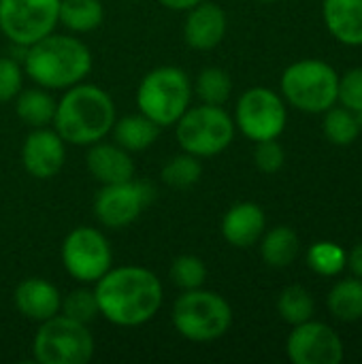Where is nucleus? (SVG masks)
<instances>
[{
    "mask_svg": "<svg viewBox=\"0 0 362 364\" xmlns=\"http://www.w3.org/2000/svg\"><path fill=\"white\" fill-rule=\"evenodd\" d=\"M58 100L45 87H30L15 96V113L32 128H43L53 122Z\"/></svg>",
    "mask_w": 362,
    "mask_h": 364,
    "instance_id": "obj_22",
    "label": "nucleus"
},
{
    "mask_svg": "<svg viewBox=\"0 0 362 364\" xmlns=\"http://www.w3.org/2000/svg\"><path fill=\"white\" fill-rule=\"evenodd\" d=\"M92 70V51L66 34H47L26 47L23 73L45 90H68Z\"/></svg>",
    "mask_w": 362,
    "mask_h": 364,
    "instance_id": "obj_3",
    "label": "nucleus"
},
{
    "mask_svg": "<svg viewBox=\"0 0 362 364\" xmlns=\"http://www.w3.org/2000/svg\"><path fill=\"white\" fill-rule=\"evenodd\" d=\"M203 0H160L162 6L171 9V11H190L196 4H201Z\"/></svg>",
    "mask_w": 362,
    "mask_h": 364,
    "instance_id": "obj_36",
    "label": "nucleus"
},
{
    "mask_svg": "<svg viewBox=\"0 0 362 364\" xmlns=\"http://www.w3.org/2000/svg\"><path fill=\"white\" fill-rule=\"evenodd\" d=\"M100 316L115 326L132 328L149 322L164 299L160 279L143 267L109 269L94 286Z\"/></svg>",
    "mask_w": 362,
    "mask_h": 364,
    "instance_id": "obj_1",
    "label": "nucleus"
},
{
    "mask_svg": "<svg viewBox=\"0 0 362 364\" xmlns=\"http://www.w3.org/2000/svg\"><path fill=\"white\" fill-rule=\"evenodd\" d=\"M324 136L333 143V145H339V147H346V145H352L358 134H361V128H358V122H356V113L346 109V107H331L324 111Z\"/></svg>",
    "mask_w": 362,
    "mask_h": 364,
    "instance_id": "obj_26",
    "label": "nucleus"
},
{
    "mask_svg": "<svg viewBox=\"0 0 362 364\" xmlns=\"http://www.w3.org/2000/svg\"><path fill=\"white\" fill-rule=\"evenodd\" d=\"M60 0H0V30L15 45L30 47L58 26Z\"/></svg>",
    "mask_w": 362,
    "mask_h": 364,
    "instance_id": "obj_11",
    "label": "nucleus"
},
{
    "mask_svg": "<svg viewBox=\"0 0 362 364\" xmlns=\"http://www.w3.org/2000/svg\"><path fill=\"white\" fill-rule=\"evenodd\" d=\"M356 122H358V128H361L362 132V109L361 111H356Z\"/></svg>",
    "mask_w": 362,
    "mask_h": 364,
    "instance_id": "obj_37",
    "label": "nucleus"
},
{
    "mask_svg": "<svg viewBox=\"0 0 362 364\" xmlns=\"http://www.w3.org/2000/svg\"><path fill=\"white\" fill-rule=\"evenodd\" d=\"M183 38L188 47L196 51H209L224 41L226 34V13L215 2L203 0L194 9L186 11Z\"/></svg>",
    "mask_w": 362,
    "mask_h": 364,
    "instance_id": "obj_15",
    "label": "nucleus"
},
{
    "mask_svg": "<svg viewBox=\"0 0 362 364\" xmlns=\"http://www.w3.org/2000/svg\"><path fill=\"white\" fill-rule=\"evenodd\" d=\"M277 311L284 322L297 326V324H303L314 318L316 303H314V296L309 294V290H305L303 286H290L280 294Z\"/></svg>",
    "mask_w": 362,
    "mask_h": 364,
    "instance_id": "obj_27",
    "label": "nucleus"
},
{
    "mask_svg": "<svg viewBox=\"0 0 362 364\" xmlns=\"http://www.w3.org/2000/svg\"><path fill=\"white\" fill-rule=\"evenodd\" d=\"M267 228V215L256 203H237L233 205L222 220L224 239L239 250H247L260 241Z\"/></svg>",
    "mask_w": 362,
    "mask_h": 364,
    "instance_id": "obj_18",
    "label": "nucleus"
},
{
    "mask_svg": "<svg viewBox=\"0 0 362 364\" xmlns=\"http://www.w3.org/2000/svg\"><path fill=\"white\" fill-rule=\"evenodd\" d=\"M254 162L262 173H277L284 162H286V154L284 147L277 143V139H269V141H258L256 149H254Z\"/></svg>",
    "mask_w": 362,
    "mask_h": 364,
    "instance_id": "obj_33",
    "label": "nucleus"
},
{
    "mask_svg": "<svg viewBox=\"0 0 362 364\" xmlns=\"http://www.w3.org/2000/svg\"><path fill=\"white\" fill-rule=\"evenodd\" d=\"M346 267H350V271L354 273V277L362 279V243H358V245L348 254Z\"/></svg>",
    "mask_w": 362,
    "mask_h": 364,
    "instance_id": "obj_35",
    "label": "nucleus"
},
{
    "mask_svg": "<svg viewBox=\"0 0 362 364\" xmlns=\"http://www.w3.org/2000/svg\"><path fill=\"white\" fill-rule=\"evenodd\" d=\"M326 307L333 318L341 322H356L362 318V279L350 277L333 286L326 296Z\"/></svg>",
    "mask_w": 362,
    "mask_h": 364,
    "instance_id": "obj_24",
    "label": "nucleus"
},
{
    "mask_svg": "<svg viewBox=\"0 0 362 364\" xmlns=\"http://www.w3.org/2000/svg\"><path fill=\"white\" fill-rule=\"evenodd\" d=\"M169 275H171V279H173V284L177 288L196 290V288H203V284L207 279V267L198 256L183 254V256H177L173 260Z\"/></svg>",
    "mask_w": 362,
    "mask_h": 364,
    "instance_id": "obj_30",
    "label": "nucleus"
},
{
    "mask_svg": "<svg viewBox=\"0 0 362 364\" xmlns=\"http://www.w3.org/2000/svg\"><path fill=\"white\" fill-rule=\"evenodd\" d=\"M233 324V309L224 296L211 290H183L173 305L175 331L194 343H207L224 337Z\"/></svg>",
    "mask_w": 362,
    "mask_h": 364,
    "instance_id": "obj_4",
    "label": "nucleus"
},
{
    "mask_svg": "<svg viewBox=\"0 0 362 364\" xmlns=\"http://www.w3.org/2000/svg\"><path fill=\"white\" fill-rule=\"evenodd\" d=\"M288 122L282 96L269 87H250L241 94L235 109V126L254 143L277 139Z\"/></svg>",
    "mask_w": 362,
    "mask_h": 364,
    "instance_id": "obj_9",
    "label": "nucleus"
},
{
    "mask_svg": "<svg viewBox=\"0 0 362 364\" xmlns=\"http://www.w3.org/2000/svg\"><path fill=\"white\" fill-rule=\"evenodd\" d=\"M286 354L294 364H339L344 343L329 324L307 320L288 335Z\"/></svg>",
    "mask_w": 362,
    "mask_h": 364,
    "instance_id": "obj_13",
    "label": "nucleus"
},
{
    "mask_svg": "<svg viewBox=\"0 0 362 364\" xmlns=\"http://www.w3.org/2000/svg\"><path fill=\"white\" fill-rule=\"evenodd\" d=\"M162 181L171 188H177V190H186V188H192L201 181L203 177V164H201V158L183 151L179 156H173L166 160V164L162 166V173H160Z\"/></svg>",
    "mask_w": 362,
    "mask_h": 364,
    "instance_id": "obj_25",
    "label": "nucleus"
},
{
    "mask_svg": "<svg viewBox=\"0 0 362 364\" xmlns=\"http://www.w3.org/2000/svg\"><path fill=\"white\" fill-rule=\"evenodd\" d=\"M87 156H85V166L90 175L102 183H122L134 179V162L130 158V151L119 147L117 143H92L87 145Z\"/></svg>",
    "mask_w": 362,
    "mask_h": 364,
    "instance_id": "obj_16",
    "label": "nucleus"
},
{
    "mask_svg": "<svg viewBox=\"0 0 362 364\" xmlns=\"http://www.w3.org/2000/svg\"><path fill=\"white\" fill-rule=\"evenodd\" d=\"M339 75L335 68L320 60H301L290 64L282 75L284 98L305 111L324 113L337 102Z\"/></svg>",
    "mask_w": 362,
    "mask_h": 364,
    "instance_id": "obj_7",
    "label": "nucleus"
},
{
    "mask_svg": "<svg viewBox=\"0 0 362 364\" xmlns=\"http://www.w3.org/2000/svg\"><path fill=\"white\" fill-rule=\"evenodd\" d=\"M111 132H113L115 143L119 147H124L126 151H143V149L151 147V143L158 139L160 126L154 119H149L147 115L134 113V115L115 119Z\"/></svg>",
    "mask_w": 362,
    "mask_h": 364,
    "instance_id": "obj_20",
    "label": "nucleus"
},
{
    "mask_svg": "<svg viewBox=\"0 0 362 364\" xmlns=\"http://www.w3.org/2000/svg\"><path fill=\"white\" fill-rule=\"evenodd\" d=\"M115 102L94 83H75L55 105V132L70 145L87 147L102 141L115 124Z\"/></svg>",
    "mask_w": 362,
    "mask_h": 364,
    "instance_id": "obj_2",
    "label": "nucleus"
},
{
    "mask_svg": "<svg viewBox=\"0 0 362 364\" xmlns=\"http://www.w3.org/2000/svg\"><path fill=\"white\" fill-rule=\"evenodd\" d=\"M60 314L70 320H77L81 324H90L92 320H96L100 316V309H98L94 290L79 288V290H73L70 294L62 296Z\"/></svg>",
    "mask_w": 362,
    "mask_h": 364,
    "instance_id": "obj_31",
    "label": "nucleus"
},
{
    "mask_svg": "<svg viewBox=\"0 0 362 364\" xmlns=\"http://www.w3.org/2000/svg\"><path fill=\"white\" fill-rule=\"evenodd\" d=\"M194 92L201 98V102H205V105H220L222 107L230 98L233 79H230V75L224 68L209 66V68L201 70V75L196 77Z\"/></svg>",
    "mask_w": 362,
    "mask_h": 364,
    "instance_id": "obj_28",
    "label": "nucleus"
},
{
    "mask_svg": "<svg viewBox=\"0 0 362 364\" xmlns=\"http://www.w3.org/2000/svg\"><path fill=\"white\" fill-rule=\"evenodd\" d=\"M105 19V6L100 0H60L58 23L70 32H92Z\"/></svg>",
    "mask_w": 362,
    "mask_h": 364,
    "instance_id": "obj_23",
    "label": "nucleus"
},
{
    "mask_svg": "<svg viewBox=\"0 0 362 364\" xmlns=\"http://www.w3.org/2000/svg\"><path fill=\"white\" fill-rule=\"evenodd\" d=\"M192 83L186 70L177 66H158L149 70L137 90V105L143 115L160 128L173 126L190 107Z\"/></svg>",
    "mask_w": 362,
    "mask_h": 364,
    "instance_id": "obj_5",
    "label": "nucleus"
},
{
    "mask_svg": "<svg viewBox=\"0 0 362 364\" xmlns=\"http://www.w3.org/2000/svg\"><path fill=\"white\" fill-rule=\"evenodd\" d=\"M13 303L23 318L41 324L60 314L62 294L51 282L41 277H28L15 288Z\"/></svg>",
    "mask_w": 362,
    "mask_h": 364,
    "instance_id": "obj_17",
    "label": "nucleus"
},
{
    "mask_svg": "<svg viewBox=\"0 0 362 364\" xmlns=\"http://www.w3.org/2000/svg\"><path fill=\"white\" fill-rule=\"evenodd\" d=\"M32 352L41 364H87L94 356V337L87 324L58 314L41 322Z\"/></svg>",
    "mask_w": 362,
    "mask_h": 364,
    "instance_id": "obj_8",
    "label": "nucleus"
},
{
    "mask_svg": "<svg viewBox=\"0 0 362 364\" xmlns=\"http://www.w3.org/2000/svg\"><path fill=\"white\" fill-rule=\"evenodd\" d=\"M23 70L13 58H0V102L13 100L21 92Z\"/></svg>",
    "mask_w": 362,
    "mask_h": 364,
    "instance_id": "obj_34",
    "label": "nucleus"
},
{
    "mask_svg": "<svg viewBox=\"0 0 362 364\" xmlns=\"http://www.w3.org/2000/svg\"><path fill=\"white\" fill-rule=\"evenodd\" d=\"M260 2H275V0H260Z\"/></svg>",
    "mask_w": 362,
    "mask_h": 364,
    "instance_id": "obj_38",
    "label": "nucleus"
},
{
    "mask_svg": "<svg viewBox=\"0 0 362 364\" xmlns=\"http://www.w3.org/2000/svg\"><path fill=\"white\" fill-rule=\"evenodd\" d=\"M322 15L329 32L344 45H362V0H324Z\"/></svg>",
    "mask_w": 362,
    "mask_h": 364,
    "instance_id": "obj_19",
    "label": "nucleus"
},
{
    "mask_svg": "<svg viewBox=\"0 0 362 364\" xmlns=\"http://www.w3.org/2000/svg\"><path fill=\"white\" fill-rule=\"evenodd\" d=\"M235 119L220 105L188 107L175 122V134L183 151L196 158L222 154L235 139Z\"/></svg>",
    "mask_w": 362,
    "mask_h": 364,
    "instance_id": "obj_6",
    "label": "nucleus"
},
{
    "mask_svg": "<svg viewBox=\"0 0 362 364\" xmlns=\"http://www.w3.org/2000/svg\"><path fill=\"white\" fill-rule=\"evenodd\" d=\"M62 264L73 279L96 284L113 267V252L100 230L77 226L62 243Z\"/></svg>",
    "mask_w": 362,
    "mask_h": 364,
    "instance_id": "obj_10",
    "label": "nucleus"
},
{
    "mask_svg": "<svg viewBox=\"0 0 362 364\" xmlns=\"http://www.w3.org/2000/svg\"><path fill=\"white\" fill-rule=\"evenodd\" d=\"M301 241L290 226H275L260 237V256L273 269H284L299 256Z\"/></svg>",
    "mask_w": 362,
    "mask_h": 364,
    "instance_id": "obj_21",
    "label": "nucleus"
},
{
    "mask_svg": "<svg viewBox=\"0 0 362 364\" xmlns=\"http://www.w3.org/2000/svg\"><path fill=\"white\" fill-rule=\"evenodd\" d=\"M154 190L147 181H122L102 186L94 198V215L96 220L113 230L130 226L143 209L151 203Z\"/></svg>",
    "mask_w": 362,
    "mask_h": 364,
    "instance_id": "obj_12",
    "label": "nucleus"
},
{
    "mask_svg": "<svg viewBox=\"0 0 362 364\" xmlns=\"http://www.w3.org/2000/svg\"><path fill=\"white\" fill-rule=\"evenodd\" d=\"M348 254L333 241H318L307 252V264L322 277H335L346 269Z\"/></svg>",
    "mask_w": 362,
    "mask_h": 364,
    "instance_id": "obj_29",
    "label": "nucleus"
},
{
    "mask_svg": "<svg viewBox=\"0 0 362 364\" xmlns=\"http://www.w3.org/2000/svg\"><path fill=\"white\" fill-rule=\"evenodd\" d=\"M337 100L350 109V111H361L362 109V68H352L339 79L337 87Z\"/></svg>",
    "mask_w": 362,
    "mask_h": 364,
    "instance_id": "obj_32",
    "label": "nucleus"
},
{
    "mask_svg": "<svg viewBox=\"0 0 362 364\" xmlns=\"http://www.w3.org/2000/svg\"><path fill=\"white\" fill-rule=\"evenodd\" d=\"M66 160V141L49 128H34L21 145L23 168L36 179H51Z\"/></svg>",
    "mask_w": 362,
    "mask_h": 364,
    "instance_id": "obj_14",
    "label": "nucleus"
}]
</instances>
